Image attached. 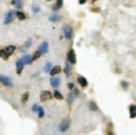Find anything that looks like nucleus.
<instances>
[{
    "instance_id": "1",
    "label": "nucleus",
    "mask_w": 136,
    "mask_h": 135,
    "mask_svg": "<svg viewBox=\"0 0 136 135\" xmlns=\"http://www.w3.org/2000/svg\"><path fill=\"white\" fill-rule=\"evenodd\" d=\"M16 12H15L14 10H9L8 13H7V15H6V17H5V21H4V24L5 25H7V24H10L11 22L15 19V17L16 16Z\"/></svg>"
},
{
    "instance_id": "2",
    "label": "nucleus",
    "mask_w": 136,
    "mask_h": 135,
    "mask_svg": "<svg viewBox=\"0 0 136 135\" xmlns=\"http://www.w3.org/2000/svg\"><path fill=\"white\" fill-rule=\"evenodd\" d=\"M52 98H53V95H52V93L49 91H42L41 93H40V100L42 102H45V101L51 100Z\"/></svg>"
},
{
    "instance_id": "3",
    "label": "nucleus",
    "mask_w": 136,
    "mask_h": 135,
    "mask_svg": "<svg viewBox=\"0 0 136 135\" xmlns=\"http://www.w3.org/2000/svg\"><path fill=\"white\" fill-rule=\"evenodd\" d=\"M67 61H68V63H72V64H74V63H76V55H75V53H74V51L73 49L68 52Z\"/></svg>"
},
{
    "instance_id": "4",
    "label": "nucleus",
    "mask_w": 136,
    "mask_h": 135,
    "mask_svg": "<svg viewBox=\"0 0 136 135\" xmlns=\"http://www.w3.org/2000/svg\"><path fill=\"white\" fill-rule=\"evenodd\" d=\"M70 126V121L68 119H65V120L62 121V123L59 124V130L61 131L62 132L67 131L68 128Z\"/></svg>"
},
{
    "instance_id": "5",
    "label": "nucleus",
    "mask_w": 136,
    "mask_h": 135,
    "mask_svg": "<svg viewBox=\"0 0 136 135\" xmlns=\"http://www.w3.org/2000/svg\"><path fill=\"white\" fill-rule=\"evenodd\" d=\"M63 31H64V35H65V38L67 39H71L72 36H73V30L70 26L68 25H65V26L63 27Z\"/></svg>"
},
{
    "instance_id": "6",
    "label": "nucleus",
    "mask_w": 136,
    "mask_h": 135,
    "mask_svg": "<svg viewBox=\"0 0 136 135\" xmlns=\"http://www.w3.org/2000/svg\"><path fill=\"white\" fill-rule=\"evenodd\" d=\"M0 83H2L6 86H9V87L12 86V81H11V79L9 78V77H7V76H5V75H0Z\"/></svg>"
},
{
    "instance_id": "7",
    "label": "nucleus",
    "mask_w": 136,
    "mask_h": 135,
    "mask_svg": "<svg viewBox=\"0 0 136 135\" xmlns=\"http://www.w3.org/2000/svg\"><path fill=\"white\" fill-rule=\"evenodd\" d=\"M38 51L41 53L42 54H47L48 53V43L47 42H44L42 43L41 45L38 46Z\"/></svg>"
},
{
    "instance_id": "8",
    "label": "nucleus",
    "mask_w": 136,
    "mask_h": 135,
    "mask_svg": "<svg viewBox=\"0 0 136 135\" xmlns=\"http://www.w3.org/2000/svg\"><path fill=\"white\" fill-rule=\"evenodd\" d=\"M24 65L25 63H23L22 59H18L16 61V73H17V74H21V73L24 69Z\"/></svg>"
},
{
    "instance_id": "9",
    "label": "nucleus",
    "mask_w": 136,
    "mask_h": 135,
    "mask_svg": "<svg viewBox=\"0 0 136 135\" xmlns=\"http://www.w3.org/2000/svg\"><path fill=\"white\" fill-rule=\"evenodd\" d=\"M32 44H33V39L32 38H28V39L26 41V43H25L24 47H21V52H22V53H26L27 49L29 47H31Z\"/></svg>"
},
{
    "instance_id": "10",
    "label": "nucleus",
    "mask_w": 136,
    "mask_h": 135,
    "mask_svg": "<svg viewBox=\"0 0 136 135\" xmlns=\"http://www.w3.org/2000/svg\"><path fill=\"white\" fill-rule=\"evenodd\" d=\"M61 84V80L58 77H53L50 79V84L53 87H58Z\"/></svg>"
},
{
    "instance_id": "11",
    "label": "nucleus",
    "mask_w": 136,
    "mask_h": 135,
    "mask_svg": "<svg viewBox=\"0 0 136 135\" xmlns=\"http://www.w3.org/2000/svg\"><path fill=\"white\" fill-rule=\"evenodd\" d=\"M21 59H22V61H23V63H24L25 64H30V63L33 62L32 56H31L30 54H26V55L22 57Z\"/></svg>"
},
{
    "instance_id": "12",
    "label": "nucleus",
    "mask_w": 136,
    "mask_h": 135,
    "mask_svg": "<svg viewBox=\"0 0 136 135\" xmlns=\"http://www.w3.org/2000/svg\"><path fill=\"white\" fill-rule=\"evenodd\" d=\"M77 82L80 84V85L82 86V87H86V86L88 85V82H87V80H86L84 77H83V76L78 77V78H77Z\"/></svg>"
},
{
    "instance_id": "13",
    "label": "nucleus",
    "mask_w": 136,
    "mask_h": 135,
    "mask_svg": "<svg viewBox=\"0 0 136 135\" xmlns=\"http://www.w3.org/2000/svg\"><path fill=\"white\" fill-rule=\"evenodd\" d=\"M61 72V67H60L59 65H56L54 66L53 69H51V71L49 73H50V75H55L57 74H59V73Z\"/></svg>"
},
{
    "instance_id": "14",
    "label": "nucleus",
    "mask_w": 136,
    "mask_h": 135,
    "mask_svg": "<svg viewBox=\"0 0 136 135\" xmlns=\"http://www.w3.org/2000/svg\"><path fill=\"white\" fill-rule=\"evenodd\" d=\"M12 5L16 6L17 8H21L23 6V2L22 0H12Z\"/></svg>"
},
{
    "instance_id": "15",
    "label": "nucleus",
    "mask_w": 136,
    "mask_h": 135,
    "mask_svg": "<svg viewBox=\"0 0 136 135\" xmlns=\"http://www.w3.org/2000/svg\"><path fill=\"white\" fill-rule=\"evenodd\" d=\"M15 47L14 46V45H8L6 49V53H7L8 55H11V54L15 52Z\"/></svg>"
},
{
    "instance_id": "16",
    "label": "nucleus",
    "mask_w": 136,
    "mask_h": 135,
    "mask_svg": "<svg viewBox=\"0 0 136 135\" xmlns=\"http://www.w3.org/2000/svg\"><path fill=\"white\" fill-rule=\"evenodd\" d=\"M61 19H62V17L59 16V15H51L50 17H49V20L52 22H57V21H59V20H61Z\"/></svg>"
},
{
    "instance_id": "17",
    "label": "nucleus",
    "mask_w": 136,
    "mask_h": 135,
    "mask_svg": "<svg viewBox=\"0 0 136 135\" xmlns=\"http://www.w3.org/2000/svg\"><path fill=\"white\" fill-rule=\"evenodd\" d=\"M0 56L2 57L4 60H7L9 55L7 54L6 50H3V49H2V50H0Z\"/></svg>"
},
{
    "instance_id": "18",
    "label": "nucleus",
    "mask_w": 136,
    "mask_h": 135,
    "mask_svg": "<svg viewBox=\"0 0 136 135\" xmlns=\"http://www.w3.org/2000/svg\"><path fill=\"white\" fill-rule=\"evenodd\" d=\"M54 97H55L57 100H63V99H64V96L62 95V93H60L59 91H57V90L54 91Z\"/></svg>"
},
{
    "instance_id": "19",
    "label": "nucleus",
    "mask_w": 136,
    "mask_h": 135,
    "mask_svg": "<svg viewBox=\"0 0 136 135\" xmlns=\"http://www.w3.org/2000/svg\"><path fill=\"white\" fill-rule=\"evenodd\" d=\"M70 72H71V66L69 64V63H65V73L66 76L70 75Z\"/></svg>"
},
{
    "instance_id": "20",
    "label": "nucleus",
    "mask_w": 136,
    "mask_h": 135,
    "mask_svg": "<svg viewBox=\"0 0 136 135\" xmlns=\"http://www.w3.org/2000/svg\"><path fill=\"white\" fill-rule=\"evenodd\" d=\"M89 108H90V110H92V111H97L98 106L95 102H90V103H89Z\"/></svg>"
},
{
    "instance_id": "21",
    "label": "nucleus",
    "mask_w": 136,
    "mask_h": 135,
    "mask_svg": "<svg viewBox=\"0 0 136 135\" xmlns=\"http://www.w3.org/2000/svg\"><path fill=\"white\" fill-rule=\"evenodd\" d=\"M15 15H16V16H17V18L19 20H25V19H26V15H25V13L21 12V11H17Z\"/></svg>"
},
{
    "instance_id": "22",
    "label": "nucleus",
    "mask_w": 136,
    "mask_h": 135,
    "mask_svg": "<svg viewBox=\"0 0 136 135\" xmlns=\"http://www.w3.org/2000/svg\"><path fill=\"white\" fill-rule=\"evenodd\" d=\"M41 54H42L41 53H40V52H39L38 50H37L36 52H35V54H34V55L32 56V60H33V61L37 60L39 57L41 56Z\"/></svg>"
},
{
    "instance_id": "23",
    "label": "nucleus",
    "mask_w": 136,
    "mask_h": 135,
    "mask_svg": "<svg viewBox=\"0 0 136 135\" xmlns=\"http://www.w3.org/2000/svg\"><path fill=\"white\" fill-rule=\"evenodd\" d=\"M51 66H52V63L50 62H48V63H45V65H44V72L45 73H49L51 71Z\"/></svg>"
},
{
    "instance_id": "24",
    "label": "nucleus",
    "mask_w": 136,
    "mask_h": 135,
    "mask_svg": "<svg viewBox=\"0 0 136 135\" xmlns=\"http://www.w3.org/2000/svg\"><path fill=\"white\" fill-rule=\"evenodd\" d=\"M28 98H29V93H24V95L22 96V102H23V103H26V102H27Z\"/></svg>"
},
{
    "instance_id": "25",
    "label": "nucleus",
    "mask_w": 136,
    "mask_h": 135,
    "mask_svg": "<svg viewBox=\"0 0 136 135\" xmlns=\"http://www.w3.org/2000/svg\"><path fill=\"white\" fill-rule=\"evenodd\" d=\"M37 112H38V116H39V118H42V117H43V116H44V110H43V108H42V107H38V110H37Z\"/></svg>"
},
{
    "instance_id": "26",
    "label": "nucleus",
    "mask_w": 136,
    "mask_h": 135,
    "mask_svg": "<svg viewBox=\"0 0 136 135\" xmlns=\"http://www.w3.org/2000/svg\"><path fill=\"white\" fill-rule=\"evenodd\" d=\"M74 94L73 93H69V95H68V102L71 104L72 102H73V100H74Z\"/></svg>"
},
{
    "instance_id": "27",
    "label": "nucleus",
    "mask_w": 136,
    "mask_h": 135,
    "mask_svg": "<svg viewBox=\"0 0 136 135\" xmlns=\"http://www.w3.org/2000/svg\"><path fill=\"white\" fill-rule=\"evenodd\" d=\"M32 10H33V12L35 13V14H36V13H39V12H40V8H39L38 6H33Z\"/></svg>"
},
{
    "instance_id": "28",
    "label": "nucleus",
    "mask_w": 136,
    "mask_h": 135,
    "mask_svg": "<svg viewBox=\"0 0 136 135\" xmlns=\"http://www.w3.org/2000/svg\"><path fill=\"white\" fill-rule=\"evenodd\" d=\"M122 87H123L124 89L126 90V89H127V88H128V86H129V84H128L127 82L122 81Z\"/></svg>"
},
{
    "instance_id": "29",
    "label": "nucleus",
    "mask_w": 136,
    "mask_h": 135,
    "mask_svg": "<svg viewBox=\"0 0 136 135\" xmlns=\"http://www.w3.org/2000/svg\"><path fill=\"white\" fill-rule=\"evenodd\" d=\"M130 111L131 112H133V111H136V105H133V104H132L130 106Z\"/></svg>"
},
{
    "instance_id": "30",
    "label": "nucleus",
    "mask_w": 136,
    "mask_h": 135,
    "mask_svg": "<svg viewBox=\"0 0 136 135\" xmlns=\"http://www.w3.org/2000/svg\"><path fill=\"white\" fill-rule=\"evenodd\" d=\"M55 5L60 8V7L63 6V0H57V2H56Z\"/></svg>"
},
{
    "instance_id": "31",
    "label": "nucleus",
    "mask_w": 136,
    "mask_h": 135,
    "mask_svg": "<svg viewBox=\"0 0 136 135\" xmlns=\"http://www.w3.org/2000/svg\"><path fill=\"white\" fill-rule=\"evenodd\" d=\"M67 86H68V88H69L70 90H73V89H74V84H73V83H69V84H67Z\"/></svg>"
},
{
    "instance_id": "32",
    "label": "nucleus",
    "mask_w": 136,
    "mask_h": 135,
    "mask_svg": "<svg viewBox=\"0 0 136 135\" xmlns=\"http://www.w3.org/2000/svg\"><path fill=\"white\" fill-rule=\"evenodd\" d=\"M38 107H39V106H37L36 104H35L34 106H33L32 110H33L34 111H37V110H38Z\"/></svg>"
},
{
    "instance_id": "33",
    "label": "nucleus",
    "mask_w": 136,
    "mask_h": 135,
    "mask_svg": "<svg viewBox=\"0 0 136 135\" xmlns=\"http://www.w3.org/2000/svg\"><path fill=\"white\" fill-rule=\"evenodd\" d=\"M131 118H135L136 117V111H133V112H131Z\"/></svg>"
},
{
    "instance_id": "34",
    "label": "nucleus",
    "mask_w": 136,
    "mask_h": 135,
    "mask_svg": "<svg viewBox=\"0 0 136 135\" xmlns=\"http://www.w3.org/2000/svg\"><path fill=\"white\" fill-rule=\"evenodd\" d=\"M58 9H59V7L56 6V5H54V6H53V11H57Z\"/></svg>"
},
{
    "instance_id": "35",
    "label": "nucleus",
    "mask_w": 136,
    "mask_h": 135,
    "mask_svg": "<svg viewBox=\"0 0 136 135\" xmlns=\"http://www.w3.org/2000/svg\"><path fill=\"white\" fill-rule=\"evenodd\" d=\"M86 2V0H79V4L80 5H83Z\"/></svg>"
},
{
    "instance_id": "36",
    "label": "nucleus",
    "mask_w": 136,
    "mask_h": 135,
    "mask_svg": "<svg viewBox=\"0 0 136 135\" xmlns=\"http://www.w3.org/2000/svg\"><path fill=\"white\" fill-rule=\"evenodd\" d=\"M93 12H99V9H92Z\"/></svg>"
},
{
    "instance_id": "37",
    "label": "nucleus",
    "mask_w": 136,
    "mask_h": 135,
    "mask_svg": "<svg viewBox=\"0 0 136 135\" xmlns=\"http://www.w3.org/2000/svg\"><path fill=\"white\" fill-rule=\"evenodd\" d=\"M108 135H114V134L112 132V131H109V132H108Z\"/></svg>"
},
{
    "instance_id": "38",
    "label": "nucleus",
    "mask_w": 136,
    "mask_h": 135,
    "mask_svg": "<svg viewBox=\"0 0 136 135\" xmlns=\"http://www.w3.org/2000/svg\"><path fill=\"white\" fill-rule=\"evenodd\" d=\"M92 2H95V0H93V1H92Z\"/></svg>"
}]
</instances>
